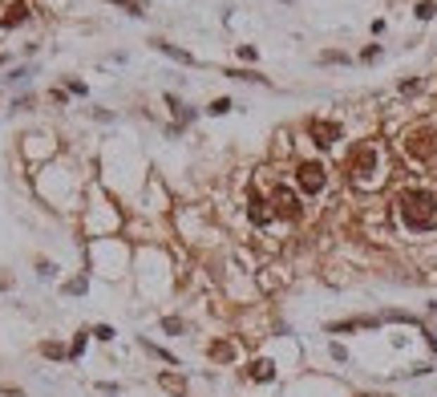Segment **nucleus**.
Wrapping results in <instances>:
<instances>
[{"instance_id": "nucleus-1", "label": "nucleus", "mask_w": 437, "mask_h": 397, "mask_svg": "<svg viewBox=\"0 0 437 397\" xmlns=\"http://www.w3.org/2000/svg\"><path fill=\"white\" fill-rule=\"evenodd\" d=\"M401 219L405 227L413 232H425V227H437V195L433 191H405L401 195Z\"/></svg>"}, {"instance_id": "nucleus-2", "label": "nucleus", "mask_w": 437, "mask_h": 397, "mask_svg": "<svg viewBox=\"0 0 437 397\" xmlns=\"http://www.w3.org/2000/svg\"><path fill=\"white\" fill-rule=\"evenodd\" d=\"M405 154L409 158H417V163H429L437 154V130L433 126H417V130H409L405 138Z\"/></svg>"}, {"instance_id": "nucleus-3", "label": "nucleus", "mask_w": 437, "mask_h": 397, "mask_svg": "<svg viewBox=\"0 0 437 397\" xmlns=\"http://www.w3.org/2000/svg\"><path fill=\"white\" fill-rule=\"evenodd\" d=\"M296 179H300V187H304L308 195H320V191H324V182H328V170H324L320 163H300Z\"/></svg>"}, {"instance_id": "nucleus-4", "label": "nucleus", "mask_w": 437, "mask_h": 397, "mask_svg": "<svg viewBox=\"0 0 437 397\" xmlns=\"http://www.w3.org/2000/svg\"><path fill=\"white\" fill-rule=\"evenodd\" d=\"M272 215L279 219H300V198H296V191H288V187H279L272 195Z\"/></svg>"}, {"instance_id": "nucleus-5", "label": "nucleus", "mask_w": 437, "mask_h": 397, "mask_svg": "<svg viewBox=\"0 0 437 397\" xmlns=\"http://www.w3.org/2000/svg\"><path fill=\"white\" fill-rule=\"evenodd\" d=\"M308 130H312V142H316V146H336V142H340V126H336V122H312Z\"/></svg>"}, {"instance_id": "nucleus-6", "label": "nucleus", "mask_w": 437, "mask_h": 397, "mask_svg": "<svg viewBox=\"0 0 437 397\" xmlns=\"http://www.w3.org/2000/svg\"><path fill=\"white\" fill-rule=\"evenodd\" d=\"M247 215H251V223H259V227H263V223H272V203L251 191V198H247Z\"/></svg>"}, {"instance_id": "nucleus-7", "label": "nucleus", "mask_w": 437, "mask_h": 397, "mask_svg": "<svg viewBox=\"0 0 437 397\" xmlns=\"http://www.w3.org/2000/svg\"><path fill=\"white\" fill-rule=\"evenodd\" d=\"M372 166H376V150L360 146V150H356V158H353V175H356V179H369Z\"/></svg>"}, {"instance_id": "nucleus-8", "label": "nucleus", "mask_w": 437, "mask_h": 397, "mask_svg": "<svg viewBox=\"0 0 437 397\" xmlns=\"http://www.w3.org/2000/svg\"><path fill=\"white\" fill-rule=\"evenodd\" d=\"M25 17H29V8H25V4L16 0V4H8V13H4V17H0V20H4V25H20V20H25Z\"/></svg>"}, {"instance_id": "nucleus-9", "label": "nucleus", "mask_w": 437, "mask_h": 397, "mask_svg": "<svg viewBox=\"0 0 437 397\" xmlns=\"http://www.w3.org/2000/svg\"><path fill=\"white\" fill-rule=\"evenodd\" d=\"M251 377H255V381H272L275 377V365L272 361H255V365H251Z\"/></svg>"}, {"instance_id": "nucleus-10", "label": "nucleus", "mask_w": 437, "mask_h": 397, "mask_svg": "<svg viewBox=\"0 0 437 397\" xmlns=\"http://www.w3.org/2000/svg\"><path fill=\"white\" fill-rule=\"evenodd\" d=\"M154 49H162V53H166V57H175V61H186V65H191V53L175 49V45H166V41H154Z\"/></svg>"}, {"instance_id": "nucleus-11", "label": "nucleus", "mask_w": 437, "mask_h": 397, "mask_svg": "<svg viewBox=\"0 0 437 397\" xmlns=\"http://www.w3.org/2000/svg\"><path fill=\"white\" fill-rule=\"evenodd\" d=\"M210 357H215V361H231V357H235V348H231V345H210Z\"/></svg>"}, {"instance_id": "nucleus-12", "label": "nucleus", "mask_w": 437, "mask_h": 397, "mask_svg": "<svg viewBox=\"0 0 437 397\" xmlns=\"http://www.w3.org/2000/svg\"><path fill=\"white\" fill-rule=\"evenodd\" d=\"M433 13H437V8H433V0H421V4H417V17H421V20H429Z\"/></svg>"}, {"instance_id": "nucleus-13", "label": "nucleus", "mask_w": 437, "mask_h": 397, "mask_svg": "<svg viewBox=\"0 0 437 397\" xmlns=\"http://www.w3.org/2000/svg\"><path fill=\"white\" fill-rule=\"evenodd\" d=\"M231 110V98H219V101H210V114H227Z\"/></svg>"}, {"instance_id": "nucleus-14", "label": "nucleus", "mask_w": 437, "mask_h": 397, "mask_svg": "<svg viewBox=\"0 0 437 397\" xmlns=\"http://www.w3.org/2000/svg\"><path fill=\"white\" fill-rule=\"evenodd\" d=\"M85 336H89V332H81L77 341H73V348H69V353H73V357H81V348H85Z\"/></svg>"}]
</instances>
